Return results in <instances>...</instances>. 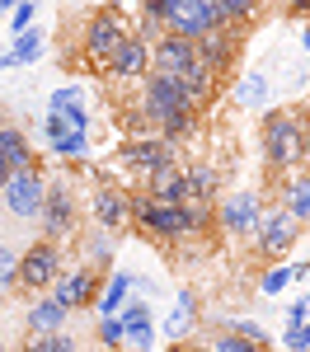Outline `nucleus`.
Returning a JSON list of instances; mask_svg holds the SVG:
<instances>
[{
	"label": "nucleus",
	"mask_w": 310,
	"mask_h": 352,
	"mask_svg": "<svg viewBox=\"0 0 310 352\" xmlns=\"http://www.w3.org/2000/svg\"><path fill=\"white\" fill-rule=\"evenodd\" d=\"M132 296V272H104V287H99V315H118L122 300Z\"/></svg>",
	"instance_id": "nucleus-27"
},
{
	"label": "nucleus",
	"mask_w": 310,
	"mask_h": 352,
	"mask_svg": "<svg viewBox=\"0 0 310 352\" xmlns=\"http://www.w3.org/2000/svg\"><path fill=\"white\" fill-rule=\"evenodd\" d=\"M184 184H188V202L212 207L221 197V169L212 160H193V164H184Z\"/></svg>",
	"instance_id": "nucleus-21"
},
{
	"label": "nucleus",
	"mask_w": 310,
	"mask_h": 352,
	"mask_svg": "<svg viewBox=\"0 0 310 352\" xmlns=\"http://www.w3.org/2000/svg\"><path fill=\"white\" fill-rule=\"evenodd\" d=\"M113 249H118V244H113L109 230H94V235L85 240V268H94V272H113V268H109V263H113Z\"/></svg>",
	"instance_id": "nucleus-29"
},
{
	"label": "nucleus",
	"mask_w": 310,
	"mask_h": 352,
	"mask_svg": "<svg viewBox=\"0 0 310 352\" xmlns=\"http://www.w3.org/2000/svg\"><path fill=\"white\" fill-rule=\"evenodd\" d=\"M89 217H94V230H127L132 226V192H122L118 184H94L89 192Z\"/></svg>",
	"instance_id": "nucleus-11"
},
{
	"label": "nucleus",
	"mask_w": 310,
	"mask_h": 352,
	"mask_svg": "<svg viewBox=\"0 0 310 352\" xmlns=\"http://www.w3.org/2000/svg\"><path fill=\"white\" fill-rule=\"evenodd\" d=\"M258 221H263V197L258 192L240 188V192L217 197V226H221V235H230V240H254Z\"/></svg>",
	"instance_id": "nucleus-8"
},
{
	"label": "nucleus",
	"mask_w": 310,
	"mask_h": 352,
	"mask_svg": "<svg viewBox=\"0 0 310 352\" xmlns=\"http://www.w3.org/2000/svg\"><path fill=\"white\" fill-rule=\"evenodd\" d=\"M184 109H197L193 104V94L184 89V80H174V76H146L141 80V118L155 127L160 118H169V113H184ZM202 113V109H197Z\"/></svg>",
	"instance_id": "nucleus-5"
},
{
	"label": "nucleus",
	"mask_w": 310,
	"mask_h": 352,
	"mask_svg": "<svg viewBox=\"0 0 310 352\" xmlns=\"http://www.w3.org/2000/svg\"><path fill=\"white\" fill-rule=\"evenodd\" d=\"M217 10H221V19L230 28H245V24H254V14H258V0H217Z\"/></svg>",
	"instance_id": "nucleus-32"
},
{
	"label": "nucleus",
	"mask_w": 310,
	"mask_h": 352,
	"mask_svg": "<svg viewBox=\"0 0 310 352\" xmlns=\"http://www.w3.org/2000/svg\"><path fill=\"white\" fill-rule=\"evenodd\" d=\"M19 287V254L10 244H0V296Z\"/></svg>",
	"instance_id": "nucleus-34"
},
{
	"label": "nucleus",
	"mask_w": 310,
	"mask_h": 352,
	"mask_svg": "<svg viewBox=\"0 0 310 352\" xmlns=\"http://www.w3.org/2000/svg\"><path fill=\"white\" fill-rule=\"evenodd\" d=\"M217 28H230L221 19V10H217V0H174V10H169V19H165V33L188 38V43H202Z\"/></svg>",
	"instance_id": "nucleus-6"
},
{
	"label": "nucleus",
	"mask_w": 310,
	"mask_h": 352,
	"mask_svg": "<svg viewBox=\"0 0 310 352\" xmlns=\"http://www.w3.org/2000/svg\"><path fill=\"white\" fill-rule=\"evenodd\" d=\"M193 66H197V43L174 38V33H160V38L151 43V71H155V76H174V80H184Z\"/></svg>",
	"instance_id": "nucleus-13"
},
{
	"label": "nucleus",
	"mask_w": 310,
	"mask_h": 352,
	"mask_svg": "<svg viewBox=\"0 0 310 352\" xmlns=\"http://www.w3.org/2000/svg\"><path fill=\"white\" fill-rule=\"evenodd\" d=\"M301 324H310V296H301L287 310V329H301Z\"/></svg>",
	"instance_id": "nucleus-40"
},
{
	"label": "nucleus",
	"mask_w": 310,
	"mask_h": 352,
	"mask_svg": "<svg viewBox=\"0 0 310 352\" xmlns=\"http://www.w3.org/2000/svg\"><path fill=\"white\" fill-rule=\"evenodd\" d=\"M127 38H132V28H127V19H122V10H94V14L85 19V28H80V52H85L89 66H104Z\"/></svg>",
	"instance_id": "nucleus-2"
},
{
	"label": "nucleus",
	"mask_w": 310,
	"mask_h": 352,
	"mask_svg": "<svg viewBox=\"0 0 310 352\" xmlns=\"http://www.w3.org/2000/svg\"><path fill=\"white\" fill-rule=\"evenodd\" d=\"M169 10H174V0H141V19H151V24H160V28H165Z\"/></svg>",
	"instance_id": "nucleus-38"
},
{
	"label": "nucleus",
	"mask_w": 310,
	"mask_h": 352,
	"mask_svg": "<svg viewBox=\"0 0 310 352\" xmlns=\"http://www.w3.org/2000/svg\"><path fill=\"white\" fill-rule=\"evenodd\" d=\"M169 352H197L193 343H169Z\"/></svg>",
	"instance_id": "nucleus-43"
},
{
	"label": "nucleus",
	"mask_w": 310,
	"mask_h": 352,
	"mask_svg": "<svg viewBox=\"0 0 310 352\" xmlns=\"http://www.w3.org/2000/svg\"><path fill=\"white\" fill-rule=\"evenodd\" d=\"M43 56V33L38 28H24L19 38H14V47L0 56V71H10V66H33Z\"/></svg>",
	"instance_id": "nucleus-28"
},
{
	"label": "nucleus",
	"mask_w": 310,
	"mask_h": 352,
	"mask_svg": "<svg viewBox=\"0 0 310 352\" xmlns=\"http://www.w3.org/2000/svg\"><path fill=\"white\" fill-rule=\"evenodd\" d=\"M0 197H5V212H10L14 221H38L43 197H47V179H43V169H19V174H10L5 188H0Z\"/></svg>",
	"instance_id": "nucleus-10"
},
{
	"label": "nucleus",
	"mask_w": 310,
	"mask_h": 352,
	"mask_svg": "<svg viewBox=\"0 0 310 352\" xmlns=\"http://www.w3.org/2000/svg\"><path fill=\"white\" fill-rule=\"evenodd\" d=\"M19 352H76V338L61 329V333H28Z\"/></svg>",
	"instance_id": "nucleus-31"
},
{
	"label": "nucleus",
	"mask_w": 310,
	"mask_h": 352,
	"mask_svg": "<svg viewBox=\"0 0 310 352\" xmlns=\"http://www.w3.org/2000/svg\"><path fill=\"white\" fill-rule=\"evenodd\" d=\"M94 333H99V343H104L109 352L127 348V338H122V320H118V315H99V329H94Z\"/></svg>",
	"instance_id": "nucleus-33"
},
{
	"label": "nucleus",
	"mask_w": 310,
	"mask_h": 352,
	"mask_svg": "<svg viewBox=\"0 0 310 352\" xmlns=\"http://www.w3.org/2000/svg\"><path fill=\"white\" fill-rule=\"evenodd\" d=\"M197 122H202V113H197V109L169 113V118H160V122H155V136H160L165 146H174V151H179L184 141H193V136H197Z\"/></svg>",
	"instance_id": "nucleus-24"
},
{
	"label": "nucleus",
	"mask_w": 310,
	"mask_h": 352,
	"mask_svg": "<svg viewBox=\"0 0 310 352\" xmlns=\"http://www.w3.org/2000/svg\"><path fill=\"white\" fill-rule=\"evenodd\" d=\"M56 277H61V244L38 240V244H28L24 254H19V287H24V292L47 296Z\"/></svg>",
	"instance_id": "nucleus-9"
},
{
	"label": "nucleus",
	"mask_w": 310,
	"mask_h": 352,
	"mask_svg": "<svg viewBox=\"0 0 310 352\" xmlns=\"http://www.w3.org/2000/svg\"><path fill=\"white\" fill-rule=\"evenodd\" d=\"M43 136H47V146H52L56 160H85V155H89V136L66 132V122H61L56 113H47V122H43Z\"/></svg>",
	"instance_id": "nucleus-22"
},
{
	"label": "nucleus",
	"mask_w": 310,
	"mask_h": 352,
	"mask_svg": "<svg viewBox=\"0 0 310 352\" xmlns=\"http://www.w3.org/2000/svg\"><path fill=\"white\" fill-rule=\"evenodd\" d=\"M104 71H109L113 80H146V76H151V43H141L137 33H132V38L104 61Z\"/></svg>",
	"instance_id": "nucleus-16"
},
{
	"label": "nucleus",
	"mask_w": 310,
	"mask_h": 352,
	"mask_svg": "<svg viewBox=\"0 0 310 352\" xmlns=\"http://www.w3.org/2000/svg\"><path fill=\"white\" fill-rule=\"evenodd\" d=\"M0 164H5L10 174H19V169H43L38 155H33V141L24 136V127H19L14 118H0Z\"/></svg>",
	"instance_id": "nucleus-15"
},
{
	"label": "nucleus",
	"mask_w": 310,
	"mask_h": 352,
	"mask_svg": "<svg viewBox=\"0 0 310 352\" xmlns=\"http://www.w3.org/2000/svg\"><path fill=\"white\" fill-rule=\"evenodd\" d=\"M197 324V292L193 287H179L174 292V305H169V315L160 320V329L169 333V343H184V333Z\"/></svg>",
	"instance_id": "nucleus-23"
},
{
	"label": "nucleus",
	"mask_w": 310,
	"mask_h": 352,
	"mask_svg": "<svg viewBox=\"0 0 310 352\" xmlns=\"http://www.w3.org/2000/svg\"><path fill=\"white\" fill-rule=\"evenodd\" d=\"M301 127L306 118L296 109H268L263 122H258V151H263V164L273 179H287L301 169Z\"/></svg>",
	"instance_id": "nucleus-1"
},
{
	"label": "nucleus",
	"mask_w": 310,
	"mask_h": 352,
	"mask_svg": "<svg viewBox=\"0 0 310 352\" xmlns=\"http://www.w3.org/2000/svg\"><path fill=\"white\" fill-rule=\"evenodd\" d=\"M296 240H301V226L287 217L278 202L263 207V221H258V230H254V254H258L263 263H287V254L296 249Z\"/></svg>",
	"instance_id": "nucleus-4"
},
{
	"label": "nucleus",
	"mask_w": 310,
	"mask_h": 352,
	"mask_svg": "<svg viewBox=\"0 0 310 352\" xmlns=\"http://www.w3.org/2000/svg\"><path fill=\"white\" fill-rule=\"evenodd\" d=\"M212 352H268V348H258V343L230 333V329H217V333H212Z\"/></svg>",
	"instance_id": "nucleus-35"
},
{
	"label": "nucleus",
	"mask_w": 310,
	"mask_h": 352,
	"mask_svg": "<svg viewBox=\"0 0 310 352\" xmlns=\"http://www.w3.org/2000/svg\"><path fill=\"white\" fill-rule=\"evenodd\" d=\"M118 320H122V338H127V348H122V352H151V348H155V310H151L141 296L122 300Z\"/></svg>",
	"instance_id": "nucleus-14"
},
{
	"label": "nucleus",
	"mask_w": 310,
	"mask_h": 352,
	"mask_svg": "<svg viewBox=\"0 0 310 352\" xmlns=\"http://www.w3.org/2000/svg\"><path fill=\"white\" fill-rule=\"evenodd\" d=\"M221 329L240 333V338H250V343H258V348H268V333H263V324H254V320H225Z\"/></svg>",
	"instance_id": "nucleus-37"
},
{
	"label": "nucleus",
	"mask_w": 310,
	"mask_h": 352,
	"mask_svg": "<svg viewBox=\"0 0 310 352\" xmlns=\"http://www.w3.org/2000/svg\"><path fill=\"white\" fill-rule=\"evenodd\" d=\"M301 169L310 174V122L301 127Z\"/></svg>",
	"instance_id": "nucleus-41"
},
{
	"label": "nucleus",
	"mask_w": 310,
	"mask_h": 352,
	"mask_svg": "<svg viewBox=\"0 0 310 352\" xmlns=\"http://www.w3.org/2000/svg\"><path fill=\"white\" fill-rule=\"evenodd\" d=\"M165 160H174V146H165L155 132H137L127 146H122V164H127V169H141V174L160 169Z\"/></svg>",
	"instance_id": "nucleus-18"
},
{
	"label": "nucleus",
	"mask_w": 310,
	"mask_h": 352,
	"mask_svg": "<svg viewBox=\"0 0 310 352\" xmlns=\"http://www.w3.org/2000/svg\"><path fill=\"white\" fill-rule=\"evenodd\" d=\"M132 226L146 230L151 240L179 244L184 240V207H165V202H155L151 192H132Z\"/></svg>",
	"instance_id": "nucleus-7"
},
{
	"label": "nucleus",
	"mask_w": 310,
	"mask_h": 352,
	"mask_svg": "<svg viewBox=\"0 0 310 352\" xmlns=\"http://www.w3.org/2000/svg\"><path fill=\"white\" fill-rule=\"evenodd\" d=\"M301 118H306V122H310V94H306V109H301Z\"/></svg>",
	"instance_id": "nucleus-46"
},
{
	"label": "nucleus",
	"mask_w": 310,
	"mask_h": 352,
	"mask_svg": "<svg viewBox=\"0 0 310 352\" xmlns=\"http://www.w3.org/2000/svg\"><path fill=\"white\" fill-rule=\"evenodd\" d=\"M33 14H38V0H19V5L10 10V33L19 38L24 28H33Z\"/></svg>",
	"instance_id": "nucleus-36"
},
{
	"label": "nucleus",
	"mask_w": 310,
	"mask_h": 352,
	"mask_svg": "<svg viewBox=\"0 0 310 352\" xmlns=\"http://www.w3.org/2000/svg\"><path fill=\"white\" fill-rule=\"evenodd\" d=\"M146 192H151L155 202H165V207H184V202H188V184H184V164H179V155L146 174Z\"/></svg>",
	"instance_id": "nucleus-17"
},
{
	"label": "nucleus",
	"mask_w": 310,
	"mask_h": 352,
	"mask_svg": "<svg viewBox=\"0 0 310 352\" xmlns=\"http://www.w3.org/2000/svg\"><path fill=\"white\" fill-rule=\"evenodd\" d=\"M235 52H240V28H217V33H207L197 43V61L212 66L217 76H225L235 66Z\"/></svg>",
	"instance_id": "nucleus-20"
},
{
	"label": "nucleus",
	"mask_w": 310,
	"mask_h": 352,
	"mask_svg": "<svg viewBox=\"0 0 310 352\" xmlns=\"http://www.w3.org/2000/svg\"><path fill=\"white\" fill-rule=\"evenodd\" d=\"M5 179H10V169H5V164H0V188H5Z\"/></svg>",
	"instance_id": "nucleus-45"
},
{
	"label": "nucleus",
	"mask_w": 310,
	"mask_h": 352,
	"mask_svg": "<svg viewBox=\"0 0 310 352\" xmlns=\"http://www.w3.org/2000/svg\"><path fill=\"white\" fill-rule=\"evenodd\" d=\"M122 5H127V0H104V10H122Z\"/></svg>",
	"instance_id": "nucleus-44"
},
{
	"label": "nucleus",
	"mask_w": 310,
	"mask_h": 352,
	"mask_svg": "<svg viewBox=\"0 0 310 352\" xmlns=\"http://www.w3.org/2000/svg\"><path fill=\"white\" fill-rule=\"evenodd\" d=\"M310 277V263L301 258V263H268V272L258 277V292L263 296H278V292H287L291 282H306Z\"/></svg>",
	"instance_id": "nucleus-25"
},
{
	"label": "nucleus",
	"mask_w": 310,
	"mask_h": 352,
	"mask_svg": "<svg viewBox=\"0 0 310 352\" xmlns=\"http://www.w3.org/2000/svg\"><path fill=\"white\" fill-rule=\"evenodd\" d=\"M282 10H287V14H306L310 19V0H282Z\"/></svg>",
	"instance_id": "nucleus-42"
},
{
	"label": "nucleus",
	"mask_w": 310,
	"mask_h": 352,
	"mask_svg": "<svg viewBox=\"0 0 310 352\" xmlns=\"http://www.w3.org/2000/svg\"><path fill=\"white\" fill-rule=\"evenodd\" d=\"M278 207L296 221L301 230H310V174H306V169H296V174L278 179Z\"/></svg>",
	"instance_id": "nucleus-19"
},
{
	"label": "nucleus",
	"mask_w": 310,
	"mask_h": 352,
	"mask_svg": "<svg viewBox=\"0 0 310 352\" xmlns=\"http://www.w3.org/2000/svg\"><path fill=\"white\" fill-rule=\"evenodd\" d=\"M0 352H5V338H0Z\"/></svg>",
	"instance_id": "nucleus-47"
},
{
	"label": "nucleus",
	"mask_w": 310,
	"mask_h": 352,
	"mask_svg": "<svg viewBox=\"0 0 310 352\" xmlns=\"http://www.w3.org/2000/svg\"><path fill=\"white\" fill-rule=\"evenodd\" d=\"M235 104H240V109H263V104H268V76H263V71H250L245 80L235 85Z\"/></svg>",
	"instance_id": "nucleus-30"
},
{
	"label": "nucleus",
	"mask_w": 310,
	"mask_h": 352,
	"mask_svg": "<svg viewBox=\"0 0 310 352\" xmlns=\"http://www.w3.org/2000/svg\"><path fill=\"white\" fill-rule=\"evenodd\" d=\"M38 226H43V240H52V244L76 240V230H80V197L71 192V184H47Z\"/></svg>",
	"instance_id": "nucleus-3"
},
{
	"label": "nucleus",
	"mask_w": 310,
	"mask_h": 352,
	"mask_svg": "<svg viewBox=\"0 0 310 352\" xmlns=\"http://www.w3.org/2000/svg\"><path fill=\"white\" fill-rule=\"evenodd\" d=\"M66 315H71L66 305H56L52 296H43L24 315V324H28V333H61V329H66Z\"/></svg>",
	"instance_id": "nucleus-26"
},
{
	"label": "nucleus",
	"mask_w": 310,
	"mask_h": 352,
	"mask_svg": "<svg viewBox=\"0 0 310 352\" xmlns=\"http://www.w3.org/2000/svg\"><path fill=\"white\" fill-rule=\"evenodd\" d=\"M282 348H287V352H310V324L282 329Z\"/></svg>",
	"instance_id": "nucleus-39"
},
{
	"label": "nucleus",
	"mask_w": 310,
	"mask_h": 352,
	"mask_svg": "<svg viewBox=\"0 0 310 352\" xmlns=\"http://www.w3.org/2000/svg\"><path fill=\"white\" fill-rule=\"evenodd\" d=\"M99 287H104V272L94 268H61V277L52 282V292L47 296L56 300V305H66V310H85V305H94L99 300Z\"/></svg>",
	"instance_id": "nucleus-12"
}]
</instances>
